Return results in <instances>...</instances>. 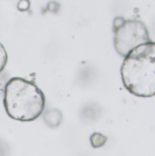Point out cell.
Segmentation results:
<instances>
[{"label": "cell", "mask_w": 155, "mask_h": 156, "mask_svg": "<svg viewBox=\"0 0 155 156\" xmlns=\"http://www.w3.org/2000/svg\"><path fill=\"white\" fill-rule=\"evenodd\" d=\"M6 63H7V53L3 44L0 43V73L5 69Z\"/></svg>", "instance_id": "8992f818"}, {"label": "cell", "mask_w": 155, "mask_h": 156, "mask_svg": "<svg viewBox=\"0 0 155 156\" xmlns=\"http://www.w3.org/2000/svg\"><path fill=\"white\" fill-rule=\"evenodd\" d=\"M107 137L100 133H94L90 135V144L93 148H100L102 147L106 142H107Z\"/></svg>", "instance_id": "5b68a950"}, {"label": "cell", "mask_w": 155, "mask_h": 156, "mask_svg": "<svg viewBox=\"0 0 155 156\" xmlns=\"http://www.w3.org/2000/svg\"><path fill=\"white\" fill-rule=\"evenodd\" d=\"M121 75L125 89L137 97L155 96V42L135 48L122 62Z\"/></svg>", "instance_id": "6da1fadb"}, {"label": "cell", "mask_w": 155, "mask_h": 156, "mask_svg": "<svg viewBox=\"0 0 155 156\" xmlns=\"http://www.w3.org/2000/svg\"><path fill=\"white\" fill-rule=\"evenodd\" d=\"M30 7V1L29 0H19L17 3V9L19 11H26Z\"/></svg>", "instance_id": "52a82bcc"}, {"label": "cell", "mask_w": 155, "mask_h": 156, "mask_svg": "<svg viewBox=\"0 0 155 156\" xmlns=\"http://www.w3.org/2000/svg\"><path fill=\"white\" fill-rule=\"evenodd\" d=\"M113 31L114 48L123 58L140 45L152 41L147 27L141 20L117 16L113 21Z\"/></svg>", "instance_id": "3957f363"}, {"label": "cell", "mask_w": 155, "mask_h": 156, "mask_svg": "<svg viewBox=\"0 0 155 156\" xmlns=\"http://www.w3.org/2000/svg\"><path fill=\"white\" fill-rule=\"evenodd\" d=\"M3 102L5 112L11 119L32 122L43 113L46 98L36 84L23 78L15 77L5 86Z\"/></svg>", "instance_id": "7a4b0ae2"}, {"label": "cell", "mask_w": 155, "mask_h": 156, "mask_svg": "<svg viewBox=\"0 0 155 156\" xmlns=\"http://www.w3.org/2000/svg\"><path fill=\"white\" fill-rule=\"evenodd\" d=\"M63 120V116L62 113L56 110H48L45 112L44 114V121L47 123V125H48L49 127L55 128L58 127V125H60V123L62 122Z\"/></svg>", "instance_id": "277c9868"}]
</instances>
